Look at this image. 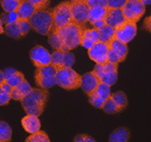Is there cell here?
Instances as JSON below:
<instances>
[{
    "label": "cell",
    "instance_id": "45",
    "mask_svg": "<svg viewBox=\"0 0 151 142\" xmlns=\"http://www.w3.org/2000/svg\"><path fill=\"white\" fill-rule=\"evenodd\" d=\"M3 82H4V80H3V71L0 70V84H2Z\"/></svg>",
    "mask_w": 151,
    "mask_h": 142
},
{
    "label": "cell",
    "instance_id": "40",
    "mask_svg": "<svg viewBox=\"0 0 151 142\" xmlns=\"http://www.w3.org/2000/svg\"><path fill=\"white\" fill-rule=\"evenodd\" d=\"M126 0H107L109 9H122Z\"/></svg>",
    "mask_w": 151,
    "mask_h": 142
},
{
    "label": "cell",
    "instance_id": "5",
    "mask_svg": "<svg viewBox=\"0 0 151 142\" xmlns=\"http://www.w3.org/2000/svg\"><path fill=\"white\" fill-rule=\"evenodd\" d=\"M56 72L57 68L52 64L42 67H36L34 72L36 86L47 90L56 86Z\"/></svg>",
    "mask_w": 151,
    "mask_h": 142
},
{
    "label": "cell",
    "instance_id": "39",
    "mask_svg": "<svg viewBox=\"0 0 151 142\" xmlns=\"http://www.w3.org/2000/svg\"><path fill=\"white\" fill-rule=\"evenodd\" d=\"M80 1H83L84 3H86L89 7H94V6L108 7L107 0H80Z\"/></svg>",
    "mask_w": 151,
    "mask_h": 142
},
{
    "label": "cell",
    "instance_id": "37",
    "mask_svg": "<svg viewBox=\"0 0 151 142\" xmlns=\"http://www.w3.org/2000/svg\"><path fill=\"white\" fill-rule=\"evenodd\" d=\"M76 62V59L73 54L69 52H64V57H63V67H73ZM62 67V68H63Z\"/></svg>",
    "mask_w": 151,
    "mask_h": 142
},
{
    "label": "cell",
    "instance_id": "44",
    "mask_svg": "<svg viewBox=\"0 0 151 142\" xmlns=\"http://www.w3.org/2000/svg\"><path fill=\"white\" fill-rule=\"evenodd\" d=\"M3 22H2V20H1V18H0V34H2V33H4V27H3Z\"/></svg>",
    "mask_w": 151,
    "mask_h": 142
},
{
    "label": "cell",
    "instance_id": "6",
    "mask_svg": "<svg viewBox=\"0 0 151 142\" xmlns=\"http://www.w3.org/2000/svg\"><path fill=\"white\" fill-rule=\"evenodd\" d=\"M93 72L97 75L101 82L114 86L118 80V64L111 62H106L104 64H96Z\"/></svg>",
    "mask_w": 151,
    "mask_h": 142
},
{
    "label": "cell",
    "instance_id": "11",
    "mask_svg": "<svg viewBox=\"0 0 151 142\" xmlns=\"http://www.w3.org/2000/svg\"><path fill=\"white\" fill-rule=\"evenodd\" d=\"M109 43L103 41H97L88 48V56L93 62L96 64H104L108 62V55H109Z\"/></svg>",
    "mask_w": 151,
    "mask_h": 142
},
{
    "label": "cell",
    "instance_id": "7",
    "mask_svg": "<svg viewBox=\"0 0 151 142\" xmlns=\"http://www.w3.org/2000/svg\"><path fill=\"white\" fill-rule=\"evenodd\" d=\"M73 22L70 9V1H64L53 9V28L58 29Z\"/></svg>",
    "mask_w": 151,
    "mask_h": 142
},
{
    "label": "cell",
    "instance_id": "42",
    "mask_svg": "<svg viewBox=\"0 0 151 142\" xmlns=\"http://www.w3.org/2000/svg\"><path fill=\"white\" fill-rule=\"evenodd\" d=\"M144 28L147 30V31H149L151 33V16H149V17H147L146 19L144 20Z\"/></svg>",
    "mask_w": 151,
    "mask_h": 142
},
{
    "label": "cell",
    "instance_id": "21",
    "mask_svg": "<svg viewBox=\"0 0 151 142\" xmlns=\"http://www.w3.org/2000/svg\"><path fill=\"white\" fill-rule=\"evenodd\" d=\"M108 7L103 6H94L89 7V16H88V24L92 25L97 21H103L106 19Z\"/></svg>",
    "mask_w": 151,
    "mask_h": 142
},
{
    "label": "cell",
    "instance_id": "14",
    "mask_svg": "<svg viewBox=\"0 0 151 142\" xmlns=\"http://www.w3.org/2000/svg\"><path fill=\"white\" fill-rule=\"evenodd\" d=\"M105 22L107 25L113 27L114 29H118L119 27H121L126 22L122 9H109L108 7Z\"/></svg>",
    "mask_w": 151,
    "mask_h": 142
},
{
    "label": "cell",
    "instance_id": "43",
    "mask_svg": "<svg viewBox=\"0 0 151 142\" xmlns=\"http://www.w3.org/2000/svg\"><path fill=\"white\" fill-rule=\"evenodd\" d=\"M105 24H106L105 20H103V21H97V22H95V23H93L92 25H91V27L94 28V29H99V28L103 27Z\"/></svg>",
    "mask_w": 151,
    "mask_h": 142
},
{
    "label": "cell",
    "instance_id": "17",
    "mask_svg": "<svg viewBox=\"0 0 151 142\" xmlns=\"http://www.w3.org/2000/svg\"><path fill=\"white\" fill-rule=\"evenodd\" d=\"M99 41V35L97 29L94 28H84L81 38V45L84 48H90L95 42Z\"/></svg>",
    "mask_w": 151,
    "mask_h": 142
},
{
    "label": "cell",
    "instance_id": "8",
    "mask_svg": "<svg viewBox=\"0 0 151 142\" xmlns=\"http://www.w3.org/2000/svg\"><path fill=\"white\" fill-rule=\"evenodd\" d=\"M145 6L141 0H126L122 6V11L126 21L138 23L145 13Z\"/></svg>",
    "mask_w": 151,
    "mask_h": 142
},
{
    "label": "cell",
    "instance_id": "16",
    "mask_svg": "<svg viewBox=\"0 0 151 142\" xmlns=\"http://www.w3.org/2000/svg\"><path fill=\"white\" fill-rule=\"evenodd\" d=\"M3 80H4V82L9 84L12 88H15L25 80V76L22 72L16 69L6 68L3 70Z\"/></svg>",
    "mask_w": 151,
    "mask_h": 142
},
{
    "label": "cell",
    "instance_id": "41",
    "mask_svg": "<svg viewBox=\"0 0 151 142\" xmlns=\"http://www.w3.org/2000/svg\"><path fill=\"white\" fill-rule=\"evenodd\" d=\"M73 141L75 142H95V139H93L92 137H90V136H88V135H83V134H81V135L76 136Z\"/></svg>",
    "mask_w": 151,
    "mask_h": 142
},
{
    "label": "cell",
    "instance_id": "26",
    "mask_svg": "<svg viewBox=\"0 0 151 142\" xmlns=\"http://www.w3.org/2000/svg\"><path fill=\"white\" fill-rule=\"evenodd\" d=\"M4 33L7 36L12 38H15V39H19V38L23 37L20 32L19 26H18L17 22L16 23H12V24H7L4 26Z\"/></svg>",
    "mask_w": 151,
    "mask_h": 142
},
{
    "label": "cell",
    "instance_id": "23",
    "mask_svg": "<svg viewBox=\"0 0 151 142\" xmlns=\"http://www.w3.org/2000/svg\"><path fill=\"white\" fill-rule=\"evenodd\" d=\"M97 31H99V40L103 42H106V43H109L114 38V35H115V29L113 27H111V26L107 25V24H105L103 27L99 28Z\"/></svg>",
    "mask_w": 151,
    "mask_h": 142
},
{
    "label": "cell",
    "instance_id": "24",
    "mask_svg": "<svg viewBox=\"0 0 151 142\" xmlns=\"http://www.w3.org/2000/svg\"><path fill=\"white\" fill-rule=\"evenodd\" d=\"M110 98L115 102V104L117 105L118 108L121 111H123L128 104L127 97H126V95L124 94L123 92H121V91H118V92H115V93H113V94H111Z\"/></svg>",
    "mask_w": 151,
    "mask_h": 142
},
{
    "label": "cell",
    "instance_id": "2",
    "mask_svg": "<svg viewBox=\"0 0 151 142\" xmlns=\"http://www.w3.org/2000/svg\"><path fill=\"white\" fill-rule=\"evenodd\" d=\"M83 30H84V27L80 26L76 22H71L63 27L54 30L57 32L62 41L63 52H69V50H75L76 48L81 45Z\"/></svg>",
    "mask_w": 151,
    "mask_h": 142
},
{
    "label": "cell",
    "instance_id": "19",
    "mask_svg": "<svg viewBox=\"0 0 151 142\" xmlns=\"http://www.w3.org/2000/svg\"><path fill=\"white\" fill-rule=\"evenodd\" d=\"M32 89L33 88L30 86L29 82L26 80H24L20 84H18L17 87L13 88V91H12V94H11L12 99L16 101H21L26 95H28L31 92Z\"/></svg>",
    "mask_w": 151,
    "mask_h": 142
},
{
    "label": "cell",
    "instance_id": "3",
    "mask_svg": "<svg viewBox=\"0 0 151 142\" xmlns=\"http://www.w3.org/2000/svg\"><path fill=\"white\" fill-rule=\"evenodd\" d=\"M31 28L40 35H49L53 28V9L36 11L29 19Z\"/></svg>",
    "mask_w": 151,
    "mask_h": 142
},
{
    "label": "cell",
    "instance_id": "35",
    "mask_svg": "<svg viewBox=\"0 0 151 142\" xmlns=\"http://www.w3.org/2000/svg\"><path fill=\"white\" fill-rule=\"evenodd\" d=\"M89 97V102H90V104H92V106L96 107V108H101L103 107L104 103H105V101L103 100L101 98H99V96H97L96 94H95L94 92L92 93V94L88 95Z\"/></svg>",
    "mask_w": 151,
    "mask_h": 142
},
{
    "label": "cell",
    "instance_id": "20",
    "mask_svg": "<svg viewBox=\"0 0 151 142\" xmlns=\"http://www.w3.org/2000/svg\"><path fill=\"white\" fill-rule=\"evenodd\" d=\"M35 11H36V9L34 7V5L30 2L29 0H22L21 4H20L19 9H18V11H17V13H18L19 19L29 20Z\"/></svg>",
    "mask_w": 151,
    "mask_h": 142
},
{
    "label": "cell",
    "instance_id": "29",
    "mask_svg": "<svg viewBox=\"0 0 151 142\" xmlns=\"http://www.w3.org/2000/svg\"><path fill=\"white\" fill-rule=\"evenodd\" d=\"M94 93L101 98L104 101H106L110 96H111V90H110V86L104 82H99V84L97 86L96 90L94 91Z\"/></svg>",
    "mask_w": 151,
    "mask_h": 142
},
{
    "label": "cell",
    "instance_id": "12",
    "mask_svg": "<svg viewBox=\"0 0 151 142\" xmlns=\"http://www.w3.org/2000/svg\"><path fill=\"white\" fill-rule=\"evenodd\" d=\"M136 35H137V23L126 21L121 27H119L118 29H115L114 38L124 42V43H128V42L132 41L136 37Z\"/></svg>",
    "mask_w": 151,
    "mask_h": 142
},
{
    "label": "cell",
    "instance_id": "31",
    "mask_svg": "<svg viewBox=\"0 0 151 142\" xmlns=\"http://www.w3.org/2000/svg\"><path fill=\"white\" fill-rule=\"evenodd\" d=\"M101 109H103L106 113H108V114H115V113L121 112V110L118 108V106L115 104V102H114L110 97L105 101V103H104Z\"/></svg>",
    "mask_w": 151,
    "mask_h": 142
},
{
    "label": "cell",
    "instance_id": "28",
    "mask_svg": "<svg viewBox=\"0 0 151 142\" xmlns=\"http://www.w3.org/2000/svg\"><path fill=\"white\" fill-rule=\"evenodd\" d=\"M63 57L64 52L60 50H54V52L51 54V64L54 65L57 69L63 67Z\"/></svg>",
    "mask_w": 151,
    "mask_h": 142
},
{
    "label": "cell",
    "instance_id": "27",
    "mask_svg": "<svg viewBox=\"0 0 151 142\" xmlns=\"http://www.w3.org/2000/svg\"><path fill=\"white\" fill-rule=\"evenodd\" d=\"M22 0H0V4L4 11H17Z\"/></svg>",
    "mask_w": 151,
    "mask_h": 142
},
{
    "label": "cell",
    "instance_id": "15",
    "mask_svg": "<svg viewBox=\"0 0 151 142\" xmlns=\"http://www.w3.org/2000/svg\"><path fill=\"white\" fill-rule=\"evenodd\" d=\"M99 82H101V80L97 77L96 74H95L93 71H90V72H87L84 75H82L81 89H82L87 95H90L96 90Z\"/></svg>",
    "mask_w": 151,
    "mask_h": 142
},
{
    "label": "cell",
    "instance_id": "30",
    "mask_svg": "<svg viewBox=\"0 0 151 142\" xmlns=\"http://www.w3.org/2000/svg\"><path fill=\"white\" fill-rule=\"evenodd\" d=\"M48 36H49V39H48L49 44H50L54 50H62V41H61L60 37L58 36L57 32L54 31V30H52Z\"/></svg>",
    "mask_w": 151,
    "mask_h": 142
},
{
    "label": "cell",
    "instance_id": "36",
    "mask_svg": "<svg viewBox=\"0 0 151 142\" xmlns=\"http://www.w3.org/2000/svg\"><path fill=\"white\" fill-rule=\"evenodd\" d=\"M29 1L34 5L36 11H42L48 9L51 0H29Z\"/></svg>",
    "mask_w": 151,
    "mask_h": 142
},
{
    "label": "cell",
    "instance_id": "4",
    "mask_svg": "<svg viewBox=\"0 0 151 142\" xmlns=\"http://www.w3.org/2000/svg\"><path fill=\"white\" fill-rule=\"evenodd\" d=\"M82 75L76 72L71 67L58 68L56 72V84L64 90H76L81 88Z\"/></svg>",
    "mask_w": 151,
    "mask_h": 142
},
{
    "label": "cell",
    "instance_id": "34",
    "mask_svg": "<svg viewBox=\"0 0 151 142\" xmlns=\"http://www.w3.org/2000/svg\"><path fill=\"white\" fill-rule=\"evenodd\" d=\"M17 24L19 26L20 32H21L22 36H25L29 33V31L32 29L31 28V24H30L29 20L26 19H19L17 21Z\"/></svg>",
    "mask_w": 151,
    "mask_h": 142
},
{
    "label": "cell",
    "instance_id": "10",
    "mask_svg": "<svg viewBox=\"0 0 151 142\" xmlns=\"http://www.w3.org/2000/svg\"><path fill=\"white\" fill-rule=\"evenodd\" d=\"M70 9L73 20L82 27L86 28L88 24L89 6L80 0H70Z\"/></svg>",
    "mask_w": 151,
    "mask_h": 142
},
{
    "label": "cell",
    "instance_id": "22",
    "mask_svg": "<svg viewBox=\"0 0 151 142\" xmlns=\"http://www.w3.org/2000/svg\"><path fill=\"white\" fill-rule=\"evenodd\" d=\"M130 134L126 128H117L111 133L109 141L111 142H127L129 140Z\"/></svg>",
    "mask_w": 151,
    "mask_h": 142
},
{
    "label": "cell",
    "instance_id": "9",
    "mask_svg": "<svg viewBox=\"0 0 151 142\" xmlns=\"http://www.w3.org/2000/svg\"><path fill=\"white\" fill-rule=\"evenodd\" d=\"M109 46L110 48L109 55H108V62L119 64L125 60L128 54L127 43H124L116 38H113L109 42Z\"/></svg>",
    "mask_w": 151,
    "mask_h": 142
},
{
    "label": "cell",
    "instance_id": "18",
    "mask_svg": "<svg viewBox=\"0 0 151 142\" xmlns=\"http://www.w3.org/2000/svg\"><path fill=\"white\" fill-rule=\"evenodd\" d=\"M24 130L30 134H33L40 130V121L37 115L27 114L21 121Z\"/></svg>",
    "mask_w": 151,
    "mask_h": 142
},
{
    "label": "cell",
    "instance_id": "32",
    "mask_svg": "<svg viewBox=\"0 0 151 142\" xmlns=\"http://www.w3.org/2000/svg\"><path fill=\"white\" fill-rule=\"evenodd\" d=\"M26 142H50L49 136L44 131H37L26 138Z\"/></svg>",
    "mask_w": 151,
    "mask_h": 142
},
{
    "label": "cell",
    "instance_id": "13",
    "mask_svg": "<svg viewBox=\"0 0 151 142\" xmlns=\"http://www.w3.org/2000/svg\"><path fill=\"white\" fill-rule=\"evenodd\" d=\"M29 56L35 67H42L51 64V54L42 45H36L31 48Z\"/></svg>",
    "mask_w": 151,
    "mask_h": 142
},
{
    "label": "cell",
    "instance_id": "33",
    "mask_svg": "<svg viewBox=\"0 0 151 142\" xmlns=\"http://www.w3.org/2000/svg\"><path fill=\"white\" fill-rule=\"evenodd\" d=\"M1 20H2L3 24L7 25V24H12V23H16V22L19 20L18 17L17 11H5L4 13L1 15Z\"/></svg>",
    "mask_w": 151,
    "mask_h": 142
},
{
    "label": "cell",
    "instance_id": "1",
    "mask_svg": "<svg viewBox=\"0 0 151 142\" xmlns=\"http://www.w3.org/2000/svg\"><path fill=\"white\" fill-rule=\"evenodd\" d=\"M49 98V91L47 89H32L31 92L26 95L20 102L27 114H42L46 108Z\"/></svg>",
    "mask_w": 151,
    "mask_h": 142
},
{
    "label": "cell",
    "instance_id": "38",
    "mask_svg": "<svg viewBox=\"0 0 151 142\" xmlns=\"http://www.w3.org/2000/svg\"><path fill=\"white\" fill-rule=\"evenodd\" d=\"M12 97L11 94H9L7 92H5L3 90L2 86L0 84V106H4V105H7L11 101Z\"/></svg>",
    "mask_w": 151,
    "mask_h": 142
},
{
    "label": "cell",
    "instance_id": "25",
    "mask_svg": "<svg viewBox=\"0 0 151 142\" xmlns=\"http://www.w3.org/2000/svg\"><path fill=\"white\" fill-rule=\"evenodd\" d=\"M12 128L7 123L0 121V142H9L12 140Z\"/></svg>",
    "mask_w": 151,
    "mask_h": 142
}]
</instances>
